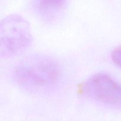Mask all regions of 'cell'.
<instances>
[{
  "mask_svg": "<svg viewBox=\"0 0 121 121\" xmlns=\"http://www.w3.org/2000/svg\"><path fill=\"white\" fill-rule=\"evenodd\" d=\"M1 56L15 55L24 50L30 44L31 34L29 24L18 15H10L1 21Z\"/></svg>",
  "mask_w": 121,
  "mask_h": 121,
  "instance_id": "cell-2",
  "label": "cell"
},
{
  "mask_svg": "<svg viewBox=\"0 0 121 121\" xmlns=\"http://www.w3.org/2000/svg\"><path fill=\"white\" fill-rule=\"evenodd\" d=\"M111 57L115 63L121 67V46L115 47L112 50Z\"/></svg>",
  "mask_w": 121,
  "mask_h": 121,
  "instance_id": "cell-5",
  "label": "cell"
},
{
  "mask_svg": "<svg viewBox=\"0 0 121 121\" xmlns=\"http://www.w3.org/2000/svg\"><path fill=\"white\" fill-rule=\"evenodd\" d=\"M87 96L113 107H121V83L111 76L98 73L90 77L82 85Z\"/></svg>",
  "mask_w": 121,
  "mask_h": 121,
  "instance_id": "cell-3",
  "label": "cell"
},
{
  "mask_svg": "<svg viewBox=\"0 0 121 121\" xmlns=\"http://www.w3.org/2000/svg\"><path fill=\"white\" fill-rule=\"evenodd\" d=\"M66 1H38L35 7L39 14L46 18H53L66 7Z\"/></svg>",
  "mask_w": 121,
  "mask_h": 121,
  "instance_id": "cell-4",
  "label": "cell"
},
{
  "mask_svg": "<svg viewBox=\"0 0 121 121\" xmlns=\"http://www.w3.org/2000/svg\"><path fill=\"white\" fill-rule=\"evenodd\" d=\"M60 68L56 60L44 55H33L22 59L15 66L13 76L21 87L39 92L56 83Z\"/></svg>",
  "mask_w": 121,
  "mask_h": 121,
  "instance_id": "cell-1",
  "label": "cell"
}]
</instances>
